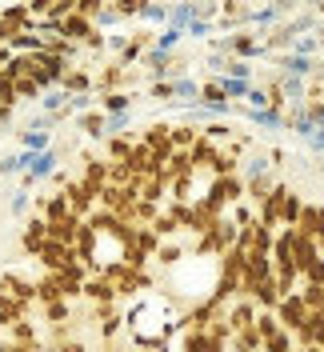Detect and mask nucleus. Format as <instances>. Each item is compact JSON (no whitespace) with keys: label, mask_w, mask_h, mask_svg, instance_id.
Here are the masks:
<instances>
[{"label":"nucleus","mask_w":324,"mask_h":352,"mask_svg":"<svg viewBox=\"0 0 324 352\" xmlns=\"http://www.w3.org/2000/svg\"><path fill=\"white\" fill-rule=\"evenodd\" d=\"M252 324H257L260 336H272V332L281 329V320H277V308H257V320H252Z\"/></svg>","instance_id":"obj_32"},{"label":"nucleus","mask_w":324,"mask_h":352,"mask_svg":"<svg viewBox=\"0 0 324 352\" xmlns=\"http://www.w3.org/2000/svg\"><path fill=\"white\" fill-rule=\"evenodd\" d=\"M321 349H324V340H321Z\"/></svg>","instance_id":"obj_55"},{"label":"nucleus","mask_w":324,"mask_h":352,"mask_svg":"<svg viewBox=\"0 0 324 352\" xmlns=\"http://www.w3.org/2000/svg\"><path fill=\"white\" fill-rule=\"evenodd\" d=\"M169 136H173V148H193V140L200 136L196 124H169Z\"/></svg>","instance_id":"obj_29"},{"label":"nucleus","mask_w":324,"mask_h":352,"mask_svg":"<svg viewBox=\"0 0 324 352\" xmlns=\"http://www.w3.org/2000/svg\"><path fill=\"white\" fill-rule=\"evenodd\" d=\"M301 208L304 200L288 188V197H284V208H281V228H296V220H301Z\"/></svg>","instance_id":"obj_26"},{"label":"nucleus","mask_w":324,"mask_h":352,"mask_svg":"<svg viewBox=\"0 0 324 352\" xmlns=\"http://www.w3.org/2000/svg\"><path fill=\"white\" fill-rule=\"evenodd\" d=\"M184 256H193V252H184L176 241H160V248H156V261L164 264V268H173V264H180Z\"/></svg>","instance_id":"obj_28"},{"label":"nucleus","mask_w":324,"mask_h":352,"mask_svg":"<svg viewBox=\"0 0 324 352\" xmlns=\"http://www.w3.org/2000/svg\"><path fill=\"white\" fill-rule=\"evenodd\" d=\"M85 296L92 300V305H116V288H112V280L100 276V272L85 276Z\"/></svg>","instance_id":"obj_11"},{"label":"nucleus","mask_w":324,"mask_h":352,"mask_svg":"<svg viewBox=\"0 0 324 352\" xmlns=\"http://www.w3.org/2000/svg\"><path fill=\"white\" fill-rule=\"evenodd\" d=\"M56 349H61V352H85V340H61Z\"/></svg>","instance_id":"obj_47"},{"label":"nucleus","mask_w":324,"mask_h":352,"mask_svg":"<svg viewBox=\"0 0 324 352\" xmlns=\"http://www.w3.org/2000/svg\"><path fill=\"white\" fill-rule=\"evenodd\" d=\"M284 197H288V184H281V180H277V188H272L268 197L260 200V208H257V224H264V228H281Z\"/></svg>","instance_id":"obj_3"},{"label":"nucleus","mask_w":324,"mask_h":352,"mask_svg":"<svg viewBox=\"0 0 324 352\" xmlns=\"http://www.w3.org/2000/svg\"><path fill=\"white\" fill-rule=\"evenodd\" d=\"M292 352H304V349H301V344H296V349H292Z\"/></svg>","instance_id":"obj_53"},{"label":"nucleus","mask_w":324,"mask_h":352,"mask_svg":"<svg viewBox=\"0 0 324 352\" xmlns=\"http://www.w3.org/2000/svg\"><path fill=\"white\" fill-rule=\"evenodd\" d=\"M292 336H296V344H321V340H324V316L316 312V308H308L304 324L292 332Z\"/></svg>","instance_id":"obj_15"},{"label":"nucleus","mask_w":324,"mask_h":352,"mask_svg":"<svg viewBox=\"0 0 324 352\" xmlns=\"http://www.w3.org/2000/svg\"><path fill=\"white\" fill-rule=\"evenodd\" d=\"M80 220H85V217H76V212L65 217V220H48V236H52V241H61V244H72V241H76Z\"/></svg>","instance_id":"obj_19"},{"label":"nucleus","mask_w":324,"mask_h":352,"mask_svg":"<svg viewBox=\"0 0 324 352\" xmlns=\"http://www.w3.org/2000/svg\"><path fill=\"white\" fill-rule=\"evenodd\" d=\"M112 8H116L120 16H144V12H149V0H116Z\"/></svg>","instance_id":"obj_38"},{"label":"nucleus","mask_w":324,"mask_h":352,"mask_svg":"<svg viewBox=\"0 0 324 352\" xmlns=\"http://www.w3.org/2000/svg\"><path fill=\"white\" fill-rule=\"evenodd\" d=\"M8 336H12V344H28V349H36V329L28 324V320H17V324H8Z\"/></svg>","instance_id":"obj_30"},{"label":"nucleus","mask_w":324,"mask_h":352,"mask_svg":"<svg viewBox=\"0 0 324 352\" xmlns=\"http://www.w3.org/2000/svg\"><path fill=\"white\" fill-rule=\"evenodd\" d=\"M149 228H152V232H156V236H160V241H173L176 232H180V224H176V220H173V212H160V217L152 220Z\"/></svg>","instance_id":"obj_31"},{"label":"nucleus","mask_w":324,"mask_h":352,"mask_svg":"<svg viewBox=\"0 0 324 352\" xmlns=\"http://www.w3.org/2000/svg\"><path fill=\"white\" fill-rule=\"evenodd\" d=\"M224 320H228V329L233 332L248 329V324L257 320V300H252V296H233L228 308H224Z\"/></svg>","instance_id":"obj_5"},{"label":"nucleus","mask_w":324,"mask_h":352,"mask_svg":"<svg viewBox=\"0 0 324 352\" xmlns=\"http://www.w3.org/2000/svg\"><path fill=\"white\" fill-rule=\"evenodd\" d=\"M301 349H304V352H324L321 344H301Z\"/></svg>","instance_id":"obj_50"},{"label":"nucleus","mask_w":324,"mask_h":352,"mask_svg":"<svg viewBox=\"0 0 324 352\" xmlns=\"http://www.w3.org/2000/svg\"><path fill=\"white\" fill-rule=\"evenodd\" d=\"M220 85H224V92H228V96H244L252 80H237V76H220Z\"/></svg>","instance_id":"obj_46"},{"label":"nucleus","mask_w":324,"mask_h":352,"mask_svg":"<svg viewBox=\"0 0 324 352\" xmlns=\"http://www.w3.org/2000/svg\"><path fill=\"white\" fill-rule=\"evenodd\" d=\"M304 316H308V305H304L301 288H296V292H284L281 300H277V320H281V329L296 332L304 324Z\"/></svg>","instance_id":"obj_1"},{"label":"nucleus","mask_w":324,"mask_h":352,"mask_svg":"<svg viewBox=\"0 0 324 352\" xmlns=\"http://www.w3.org/2000/svg\"><path fill=\"white\" fill-rule=\"evenodd\" d=\"M80 180H85V184L92 188V192H100V188H105V180H108V160L85 156V176H80Z\"/></svg>","instance_id":"obj_20"},{"label":"nucleus","mask_w":324,"mask_h":352,"mask_svg":"<svg viewBox=\"0 0 324 352\" xmlns=\"http://www.w3.org/2000/svg\"><path fill=\"white\" fill-rule=\"evenodd\" d=\"M36 261L44 264V272H61V268H68V264L76 261V252H72V244H61L48 236L41 244V252H36Z\"/></svg>","instance_id":"obj_2"},{"label":"nucleus","mask_w":324,"mask_h":352,"mask_svg":"<svg viewBox=\"0 0 324 352\" xmlns=\"http://www.w3.org/2000/svg\"><path fill=\"white\" fill-rule=\"evenodd\" d=\"M44 316H48V324H65V320H72V305H68L65 296H61V300L44 305Z\"/></svg>","instance_id":"obj_33"},{"label":"nucleus","mask_w":324,"mask_h":352,"mask_svg":"<svg viewBox=\"0 0 324 352\" xmlns=\"http://www.w3.org/2000/svg\"><path fill=\"white\" fill-rule=\"evenodd\" d=\"M188 156H193L196 173H213V160L220 156V144H216L213 136H204V132H200V136L193 140V148H188Z\"/></svg>","instance_id":"obj_7"},{"label":"nucleus","mask_w":324,"mask_h":352,"mask_svg":"<svg viewBox=\"0 0 324 352\" xmlns=\"http://www.w3.org/2000/svg\"><path fill=\"white\" fill-rule=\"evenodd\" d=\"M4 352H36V349H28V344H4Z\"/></svg>","instance_id":"obj_49"},{"label":"nucleus","mask_w":324,"mask_h":352,"mask_svg":"<svg viewBox=\"0 0 324 352\" xmlns=\"http://www.w3.org/2000/svg\"><path fill=\"white\" fill-rule=\"evenodd\" d=\"M316 312H321V316H324V300H321V308H316Z\"/></svg>","instance_id":"obj_52"},{"label":"nucleus","mask_w":324,"mask_h":352,"mask_svg":"<svg viewBox=\"0 0 324 352\" xmlns=\"http://www.w3.org/2000/svg\"><path fill=\"white\" fill-rule=\"evenodd\" d=\"M65 197H68V208H72L76 217H88V212L96 208V192L88 188L85 180H65Z\"/></svg>","instance_id":"obj_6"},{"label":"nucleus","mask_w":324,"mask_h":352,"mask_svg":"<svg viewBox=\"0 0 324 352\" xmlns=\"http://www.w3.org/2000/svg\"><path fill=\"white\" fill-rule=\"evenodd\" d=\"M96 32V24L88 21V16H80V12H68L65 21H61V36L65 41H76V44H85L88 36Z\"/></svg>","instance_id":"obj_12"},{"label":"nucleus","mask_w":324,"mask_h":352,"mask_svg":"<svg viewBox=\"0 0 324 352\" xmlns=\"http://www.w3.org/2000/svg\"><path fill=\"white\" fill-rule=\"evenodd\" d=\"M149 96H152V100H173V96H176V85H173V80H156V85L149 88Z\"/></svg>","instance_id":"obj_44"},{"label":"nucleus","mask_w":324,"mask_h":352,"mask_svg":"<svg viewBox=\"0 0 324 352\" xmlns=\"http://www.w3.org/2000/svg\"><path fill=\"white\" fill-rule=\"evenodd\" d=\"M0 336H4V324H0Z\"/></svg>","instance_id":"obj_54"},{"label":"nucleus","mask_w":324,"mask_h":352,"mask_svg":"<svg viewBox=\"0 0 324 352\" xmlns=\"http://www.w3.org/2000/svg\"><path fill=\"white\" fill-rule=\"evenodd\" d=\"M61 85H65V92H68V96H80V92H88V88H92V76H88L85 68H68Z\"/></svg>","instance_id":"obj_25"},{"label":"nucleus","mask_w":324,"mask_h":352,"mask_svg":"<svg viewBox=\"0 0 324 352\" xmlns=\"http://www.w3.org/2000/svg\"><path fill=\"white\" fill-rule=\"evenodd\" d=\"M321 256V244L312 232H301V228H292V264H296V272L304 276V268Z\"/></svg>","instance_id":"obj_4"},{"label":"nucleus","mask_w":324,"mask_h":352,"mask_svg":"<svg viewBox=\"0 0 324 352\" xmlns=\"http://www.w3.org/2000/svg\"><path fill=\"white\" fill-rule=\"evenodd\" d=\"M120 80H125V65H108L105 72H100V92H116Z\"/></svg>","instance_id":"obj_36"},{"label":"nucleus","mask_w":324,"mask_h":352,"mask_svg":"<svg viewBox=\"0 0 324 352\" xmlns=\"http://www.w3.org/2000/svg\"><path fill=\"white\" fill-rule=\"evenodd\" d=\"M80 129H85L88 136H100V132H105V112H85V116H80Z\"/></svg>","instance_id":"obj_41"},{"label":"nucleus","mask_w":324,"mask_h":352,"mask_svg":"<svg viewBox=\"0 0 324 352\" xmlns=\"http://www.w3.org/2000/svg\"><path fill=\"white\" fill-rule=\"evenodd\" d=\"M272 241H277V228L252 224V248H257V252H272Z\"/></svg>","instance_id":"obj_35"},{"label":"nucleus","mask_w":324,"mask_h":352,"mask_svg":"<svg viewBox=\"0 0 324 352\" xmlns=\"http://www.w3.org/2000/svg\"><path fill=\"white\" fill-rule=\"evenodd\" d=\"M292 349H296V336L288 329H277L272 336H264V349L260 352H292Z\"/></svg>","instance_id":"obj_27"},{"label":"nucleus","mask_w":324,"mask_h":352,"mask_svg":"<svg viewBox=\"0 0 324 352\" xmlns=\"http://www.w3.org/2000/svg\"><path fill=\"white\" fill-rule=\"evenodd\" d=\"M100 104H105V112H125L132 100H129V92H105V96H100Z\"/></svg>","instance_id":"obj_39"},{"label":"nucleus","mask_w":324,"mask_h":352,"mask_svg":"<svg viewBox=\"0 0 324 352\" xmlns=\"http://www.w3.org/2000/svg\"><path fill=\"white\" fill-rule=\"evenodd\" d=\"M48 241V220L44 217H32L28 224H24V236H21V248L28 252V256H36L41 252V244Z\"/></svg>","instance_id":"obj_14"},{"label":"nucleus","mask_w":324,"mask_h":352,"mask_svg":"<svg viewBox=\"0 0 324 352\" xmlns=\"http://www.w3.org/2000/svg\"><path fill=\"white\" fill-rule=\"evenodd\" d=\"M316 244H321V252H324V232H321V236H316Z\"/></svg>","instance_id":"obj_51"},{"label":"nucleus","mask_w":324,"mask_h":352,"mask_svg":"<svg viewBox=\"0 0 324 352\" xmlns=\"http://www.w3.org/2000/svg\"><path fill=\"white\" fill-rule=\"evenodd\" d=\"M296 228H301V232H312V236H321L324 232V204H304Z\"/></svg>","instance_id":"obj_21"},{"label":"nucleus","mask_w":324,"mask_h":352,"mask_svg":"<svg viewBox=\"0 0 324 352\" xmlns=\"http://www.w3.org/2000/svg\"><path fill=\"white\" fill-rule=\"evenodd\" d=\"M252 300H257V308H277V300H281V288H277V276H264L257 288H252Z\"/></svg>","instance_id":"obj_22"},{"label":"nucleus","mask_w":324,"mask_h":352,"mask_svg":"<svg viewBox=\"0 0 324 352\" xmlns=\"http://www.w3.org/2000/svg\"><path fill=\"white\" fill-rule=\"evenodd\" d=\"M180 352H228V344L213 340V336H208L204 329H188V336H184Z\"/></svg>","instance_id":"obj_16"},{"label":"nucleus","mask_w":324,"mask_h":352,"mask_svg":"<svg viewBox=\"0 0 324 352\" xmlns=\"http://www.w3.org/2000/svg\"><path fill=\"white\" fill-rule=\"evenodd\" d=\"M76 12L88 16V21H96V16L105 12V0H76Z\"/></svg>","instance_id":"obj_43"},{"label":"nucleus","mask_w":324,"mask_h":352,"mask_svg":"<svg viewBox=\"0 0 324 352\" xmlns=\"http://www.w3.org/2000/svg\"><path fill=\"white\" fill-rule=\"evenodd\" d=\"M12 85H17V96H21V100H36V96H41V85H36L32 76H17Z\"/></svg>","instance_id":"obj_40"},{"label":"nucleus","mask_w":324,"mask_h":352,"mask_svg":"<svg viewBox=\"0 0 324 352\" xmlns=\"http://www.w3.org/2000/svg\"><path fill=\"white\" fill-rule=\"evenodd\" d=\"M36 204H41V217H44V220H65V217H72L65 188H61V192H52V197H41Z\"/></svg>","instance_id":"obj_17"},{"label":"nucleus","mask_w":324,"mask_h":352,"mask_svg":"<svg viewBox=\"0 0 324 352\" xmlns=\"http://www.w3.org/2000/svg\"><path fill=\"white\" fill-rule=\"evenodd\" d=\"M140 140H144L152 153H156V160H160V164L173 156V136H169V124H149V129L140 132Z\"/></svg>","instance_id":"obj_8"},{"label":"nucleus","mask_w":324,"mask_h":352,"mask_svg":"<svg viewBox=\"0 0 324 352\" xmlns=\"http://www.w3.org/2000/svg\"><path fill=\"white\" fill-rule=\"evenodd\" d=\"M216 48H224V52H237V56H257V52H264V41H260L257 32H233L228 41H220Z\"/></svg>","instance_id":"obj_9"},{"label":"nucleus","mask_w":324,"mask_h":352,"mask_svg":"<svg viewBox=\"0 0 324 352\" xmlns=\"http://www.w3.org/2000/svg\"><path fill=\"white\" fill-rule=\"evenodd\" d=\"M301 280H312V285H324V252L321 256H316V261L308 264V268H304V276Z\"/></svg>","instance_id":"obj_45"},{"label":"nucleus","mask_w":324,"mask_h":352,"mask_svg":"<svg viewBox=\"0 0 324 352\" xmlns=\"http://www.w3.org/2000/svg\"><path fill=\"white\" fill-rule=\"evenodd\" d=\"M8 60H12V48H8V44H0V68L8 65Z\"/></svg>","instance_id":"obj_48"},{"label":"nucleus","mask_w":324,"mask_h":352,"mask_svg":"<svg viewBox=\"0 0 324 352\" xmlns=\"http://www.w3.org/2000/svg\"><path fill=\"white\" fill-rule=\"evenodd\" d=\"M260 349H264V336L257 332V324L233 332V340H228V352H260Z\"/></svg>","instance_id":"obj_18"},{"label":"nucleus","mask_w":324,"mask_h":352,"mask_svg":"<svg viewBox=\"0 0 324 352\" xmlns=\"http://www.w3.org/2000/svg\"><path fill=\"white\" fill-rule=\"evenodd\" d=\"M136 248H140L144 256H156V248H160V236L152 232L149 224H140V228H136Z\"/></svg>","instance_id":"obj_34"},{"label":"nucleus","mask_w":324,"mask_h":352,"mask_svg":"<svg viewBox=\"0 0 324 352\" xmlns=\"http://www.w3.org/2000/svg\"><path fill=\"white\" fill-rule=\"evenodd\" d=\"M204 136H213L216 144H220V140H228V136H233V129H228V124H224V120H208V124H204Z\"/></svg>","instance_id":"obj_42"},{"label":"nucleus","mask_w":324,"mask_h":352,"mask_svg":"<svg viewBox=\"0 0 324 352\" xmlns=\"http://www.w3.org/2000/svg\"><path fill=\"white\" fill-rule=\"evenodd\" d=\"M65 292H61V280H56V272H44L41 280H36V300L41 305H52V300H61Z\"/></svg>","instance_id":"obj_24"},{"label":"nucleus","mask_w":324,"mask_h":352,"mask_svg":"<svg viewBox=\"0 0 324 352\" xmlns=\"http://www.w3.org/2000/svg\"><path fill=\"white\" fill-rule=\"evenodd\" d=\"M136 140H140V136H132V132H112V136H108V160H129Z\"/></svg>","instance_id":"obj_23"},{"label":"nucleus","mask_w":324,"mask_h":352,"mask_svg":"<svg viewBox=\"0 0 324 352\" xmlns=\"http://www.w3.org/2000/svg\"><path fill=\"white\" fill-rule=\"evenodd\" d=\"M0 288H4L8 296H17L21 305H32V300H36V280H24L17 272H4V276H0Z\"/></svg>","instance_id":"obj_13"},{"label":"nucleus","mask_w":324,"mask_h":352,"mask_svg":"<svg viewBox=\"0 0 324 352\" xmlns=\"http://www.w3.org/2000/svg\"><path fill=\"white\" fill-rule=\"evenodd\" d=\"M301 296H304V305L308 308H321V300H324V285H312V280H301Z\"/></svg>","instance_id":"obj_37"},{"label":"nucleus","mask_w":324,"mask_h":352,"mask_svg":"<svg viewBox=\"0 0 324 352\" xmlns=\"http://www.w3.org/2000/svg\"><path fill=\"white\" fill-rule=\"evenodd\" d=\"M277 188V173L272 168H264V173H252V176H244V200H264L268 192Z\"/></svg>","instance_id":"obj_10"}]
</instances>
